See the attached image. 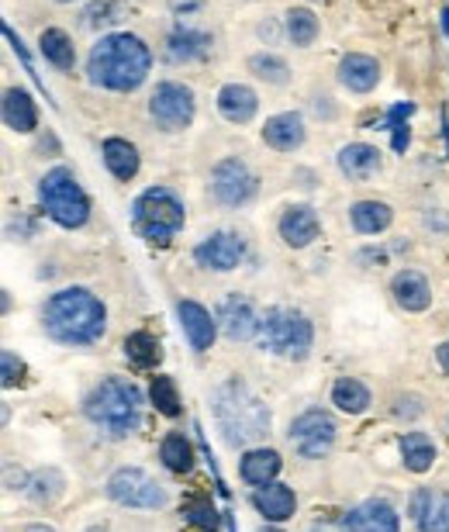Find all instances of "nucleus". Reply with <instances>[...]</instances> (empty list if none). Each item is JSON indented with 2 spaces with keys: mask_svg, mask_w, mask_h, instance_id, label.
Segmentation results:
<instances>
[{
  "mask_svg": "<svg viewBox=\"0 0 449 532\" xmlns=\"http://www.w3.org/2000/svg\"><path fill=\"white\" fill-rule=\"evenodd\" d=\"M149 66H153V56H149L145 42L128 35V31L101 39L87 59L90 80L97 87L121 90V93L142 87V80L149 76Z\"/></svg>",
  "mask_w": 449,
  "mask_h": 532,
  "instance_id": "f257e3e1",
  "label": "nucleus"
},
{
  "mask_svg": "<svg viewBox=\"0 0 449 532\" xmlns=\"http://www.w3.org/2000/svg\"><path fill=\"white\" fill-rule=\"evenodd\" d=\"M45 329L69 346H87L104 332V305L84 288L59 290L45 305Z\"/></svg>",
  "mask_w": 449,
  "mask_h": 532,
  "instance_id": "f03ea898",
  "label": "nucleus"
},
{
  "mask_svg": "<svg viewBox=\"0 0 449 532\" xmlns=\"http://www.w3.org/2000/svg\"><path fill=\"white\" fill-rule=\"evenodd\" d=\"M215 421L224 432V443L246 446L260 436H267L269 412L242 380H224L215 391Z\"/></svg>",
  "mask_w": 449,
  "mask_h": 532,
  "instance_id": "7ed1b4c3",
  "label": "nucleus"
},
{
  "mask_svg": "<svg viewBox=\"0 0 449 532\" xmlns=\"http://www.w3.org/2000/svg\"><path fill=\"white\" fill-rule=\"evenodd\" d=\"M84 412L93 425H101L108 436H128L138 425V412H142V395L138 387L121 377L101 380L84 401Z\"/></svg>",
  "mask_w": 449,
  "mask_h": 532,
  "instance_id": "20e7f679",
  "label": "nucleus"
},
{
  "mask_svg": "<svg viewBox=\"0 0 449 532\" xmlns=\"http://www.w3.org/2000/svg\"><path fill=\"white\" fill-rule=\"evenodd\" d=\"M132 225L142 239L166 245L183 228V204L173 191L153 187L132 204Z\"/></svg>",
  "mask_w": 449,
  "mask_h": 532,
  "instance_id": "39448f33",
  "label": "nucleus"
},
{
  "mask_svg": "<svg viewBox=\"0 0 449 532\" xmlns=\"http://www.w3.org/2000/svg\"><path fill=\"white\" fill-rule=\"evenodd\" d=\"M39 198H42L45 215H48L52 222L66 225V228H80V225L87 222V215H90L87 194H84V187L76 183L73 170H66V166H56V170L45 173Z\"/></svg>",
  "mask_w": 449,
  "mask_h": 532,
  "instance_id": "423d86ee",
  "label": "nucleus"
},
{
  "mask_svg": "<svg viewBox=\"0 0 449 532\" xmlns=\"http://www.w3.org/2000/svg\"><path fill=\"white\" fill-rule=\"evenodd\" d=\"M260 342L269 353H291L304 356L312 350V322L297 311L273 308L260 322Z\"/></svg>",
  "mask_w": 449,
  "mask_h": 532,
  "instance_id": "0eeeda50",
  "label": "nucleus"
},
{
  "mask_svg": "<svg viewBox=\"0 0 449 532\" xmlns=\"http://www.w3.org/2000/svg\"><path fill=\"white\" fill-rule=\"evenodd\" d=\"M108 494H111L118 505H128V509H159L166 501V494L156 481L145 474V470H114L111 481H108Z\"/></svg>",
  "mask_w": 449,
  "mask_h": 532,
  "instance_id": "6e6552de",
  "label": "nucleus"
},
{
  "mask_svg": "<svg viewBox=\"0 0 449 532\" xmlns=\"http://www.w3.org/2000/svg\"><path fill=\"white\" fill-rule=\"evenodd\" d=\"M149 114L156 118V125L166 129V132L187 129L194 121V93L183 84H159L153 101H149Z\"/></svg>",
  "mask_w": 449,
  "mask_h": 532,
  "instance_id": "1a4fd4ad",
  "label": "nucleus"
},
{
  "mask_svg": "<svg viewBox=\"0 0 449 532\" xmlns=\"http://www.w3.org/2000/svg\"><path fill=\"white\" fill-rule=\"evenodd\" d=\"M291 443L301 457L318 460V457H325L332 449V443H336V421L329 419L325 412H304L301 419H294Z\"/></svg>",
  "mask_w": 449,
  "mask_h": 532,
  "instance_id": "9d476101",
  "label": "nucleus"
},
{
  "mask_svg": "<svg viewBox=\"0 0 449 532\" xmlns=\"http://www.w3.org/2000/svg\"><path fill=\"white\" fill-rule=\"evenodd\" d=\"M211 194L228 208H239L256 194V177L249 173V166L242 159H222L215 166V173H211Z\"/></svg>",
  "mask_w": 449,
  "mask_h": 532,
  "instance_id": "9b49d317",
  "label": "nucleus"
},
{
  "mask_svg": "<svg viewBox=\"0 0 449 532\" xmlns=\"http://www.w3.org/2000/svg\"><path fill=\"white\" fill-rule=\"evenodd\" d=\"M242 253H246V245H242L239 235L218 232V235L204 239V243L194 249V260L201 266H211V270H235L239 260H242Z\"/></svg>",
  "mask_w": 449,
  "mask_h": 532,
  "instance_id": "f8f14e48",
  "label": "nucleus"
},
{
  "mask_svg": "<svg viewBox=\"0 0 449 532\" xmlns=\"http://www.w3.org/2000/svg\"><path fill=\"white\" fill-rule=\"evenodd\" d=\"M342 532H398V511L387 501H366L342 519Z\"/></svg>",
  "mask_w": 449,
  "mask_h": 532,
  "instance_id": "ddd939ff",
  "label": "nucleus"
},
{
  "mask_svg": "<svg viewBox=\"0 0 449 532\" xmlns=\"http://www.w3.org/2000/svg\"><path fill=\"white\" fill-rule=\"evenodd\" d=\"M411 515L422 532H449V494L439 491H415L411 498Z\"/></svg>",
  "mask_w": 449,
  "mask_h": 532,
  "instance_id": "4468645a",
  "label": "nucleus"
},
{
  "mask_svg": "<svg viewBox=\"0 0 449 532\" xmlns=\"http://www.w3.org/2000/svg\"><path fill=\"white\" fill-rule=\"evenodd\" d=\"M218 322H222L224 335H228L232 342H239V339H249L252 332H260L256 311H252V305H249L246 297H239V294H232V297H224L222 301Z\"/></svg>",
  "mask_w": 449,
  "mask_h": 532,
  "instance_id": "2eb2a0df",
  "label": "nucleus"
},
{
  "mask_svg": "<svg viewBox=\"0 0 449 532\" xmlns=\"http://www.w3.org/2000/svg\"><path fill=\"white\" fill-rule=\"evenodd\" d=\"M263 142L273 146L277 153H294L301 142H304V121H301V114H273L267 121V129H263Z\"/></svg>",
  "mask_w": 449,
  "mask_h": 532,
  "instance_id": "dca6fc26",
  "label": "nucleus"
},
{
  "mask_svg": "<svg viewBox=\"0 0 449 532\" xmlns=\"http://www.w3.org/2000/svg\"><path fill=\"white\" fill-rule=\"evenodd\" d=\"M318 215H314L308 204H294L287 208V215L280 218V235H284V243L294 245V249H301V245H308L318 239Z\"/></svg>",
  "mask_w": 449,
  "mask_h": 532,
  "instance_id": "f3484780",
  "label": "nucleus"
},
{
  "mask_svg": "<svg viewBox=\"0 0 449 532\" xmlns=\"http://www.w3.org/2000/svg\"><path fill=\"white\" fill-rule=\"evenodd\" d=\"M180 311V322H183V332L190 339V346L204 353L211 342H215V322H211V315L198 305V301H180L177 305Z\"/></svg>",
  "mask_w": 449,
  "mask_h": 532,
  "instance_id": "a211bd4d",
  "label": "nucleus"
},
{
  "mask_svg": "<svg viewBox=\"0 0 449 532\" xmlns=\"http://www.w3.org/2000/svg\"><path fill=\"white\" fill-rule=\"evenodd\" d=\"M256 108H260V101H256V93H252L246 84H228V87H222V93H218V111H222L228 121H235V125L252 121Z\"/></svg>",
  "mask_w": 449,
  "mask_h": 532,
  "instance_id": "6ab92c4d",
  "label": "nucleus"
},
{
  "mask_svg": "<svg viewBox=\"0 0 449 532\" xmlns=\"http://www.w3.org/2000/svg\"><path fill=\"white\" fill-rule=\"evenodd\" d=\"M339 76H342V84L349 90H357V93H366V90L377 87V80H381V66H377V59H370V56H346L342 59V66H339Z\"/></svg>",
  "mask_w": 449,
  "mask_h": 532,
  "instance_id": "aec40b11",
  "label": "nucleus"
},
{
  "mask_svg": "<svg viewBox=\"0 0 449 532\" xmlns=\"http://www.w3.org/2000/svg\"><path fill=\"white\" fill-rule=\"evenodd\" d=\"M394 297L404 311H426L428 301H432V290H428V280L415 270H401L394 277Z\"/></svg>",
  "mask_w": 449,
  "mask_h": 532,
  "instance_id": "412c9836",
  "label": "nucleus"
},
{
  "mask_svg": "<svg viewBox=\"0 0 449 532\" xmlns=\"http://www.w3.org/2000/svg\"><path fill=\"white\" fill-rule=\"evenodd\" d=\"M4 121H7V129H14V132H31V129L39 125L35 101H31L28 90L11 87L4 93Z\"/></svg>",
  "mask_w": 449,
  "mask_h": 532,
  "instance_id": "4be33fe9",
  "label": "nucleus"
},
{
  "mask_svg": "<svg viewBox=\"0 0 449 532\" xmlns=\"http://www.w3.org/2000/svg\"><path fill=\"white\" fill-rule=\"evenodd\" d=\"M339 170L353 180H366L374 170H381V153L366 142H353L339 153Z\"/></svg>",
  "mask_w": 449,
  "mask_h": 532,
  "instance_id": "5701e85b",
  "label": "nucleus"
},
{
  "mask_svg": "<svg viewBox=\"0 0 449 532\" xmlns=\"http://www.w3.org/2000/svg\"><path fill=\"white\" fill-rule=\"evenodd\" d=\"M256 509L267 515L269 522H284L294 515V491L284 484H267V488L256 491Z\"/></svg>",
  "mask_w": 449,
  "mask_h": 532,
  "instance_id": "b1692460",
  "label": "nucleus"
},
{
  "mask_svg": "<svg viewBox=\"0 0 449 532\" xmlns=\"http://www.w3.org/2000/svg\"><path fill=\"white\" fill-rule=\"evenodd\" d=\"M207 49H211V39H207L204 31L180 28V31L170 35V42H166V56H170L173 63H190V59H201Z\"/></svg>",
  "mask_w": 449,
  "mask_h": 532,
  "instance_id": "393cba45",
  "label": "nucleus"
},
{
  "mask_svg": "<svg viewBox=\"0 0 449 532\" xmlns=\"http://www.w3.org/2000/svg\"><path fill=\"white\" fill-rule=\"evenodd\" d=\"M277 474H280V457H277L273 449H252V453H246V460H242V477H246L249 484L267 488V484H273Z\"/></svg>",
  "mask_w": 449,
  "mask_h": 532,
  "instance_id": "a878e982",
  "label": "nucleus"
},
{
  "mask_svg": "<svg viewBox=\"0 0 449 532\" xmlns=\"http://www.w3.org/2000/svg\"><path fill=\"white\" fill-rule=\"evenodd\" d=\"M391 218H394V211L383 200H359V204H353V225H357V232H363V235L383 232L391 225Z\"/></svg>",
  "mask_w": 449,
  "mask_h": 532,
  "instance_id": "bb28decb",
  "label": "nucleus"
},
{
  "mask_svg": "<svg viewBox=\"0 0 449 532\" xmlns=\"http://www.w3.org/2000/svg\"><path fill=\"white\" fill-rule=\"evenodd\" d=\"M104 163L118 180H132L138 173V153L125 138H108L104 142Z\"/></svg>",
  "mask_w": 449,
  "mask_h": 532,
  "instance_id": "cd10ccee",
  "label": "nucleus"
},
{
  "mask_svg": "<svg viewBox=\"0 0 449 532\" xmlns=\"http://www.w3.org/2000/svg\"><path fill=\"white\" fill-rule=\"evenodd\" d=\"M39 49H42V56L48 59V63H52V66L73 69V63H76L73 42H69L66 31H59V28H45L42 39H39Z\"/></svg>",
  "mask_w": 449,
  "mask_h": 532,
  "instance_id": "c85d7f7f",
  "label": "nucleus"
},
{
  "mask_svg": "<svg viewBox=\"0 0 449 532\" xmlns=\"http://www.w3.org/2000/svg\"><path fill=\"white\" fill-rule=\"evenodd\" d=\"M401 457L408 470L426 474L428 466H432V460H436V446H432V439L422 436V432H408L401 439Z\"/></svg>",
  "mask_w": 449,
  "mask_h": 532,
  "instance_id": "c756f323",
  "label": "nucleus"
},
{
  "mask_svg": "<svg viewBox=\"0 0 449 532\" xmlns=\"http://www.w3.org/2000/svg\"><path fill=\"white\" fill-rule=\"evenodd\" d=\"M332 401H336L342 412H349V415H359L366 404H370V391L353 377H342L332 387Z\"/></svg>",
  "mask_w": 449,
  "mask_h": 532,
  "instance_id": "7c9ffc66",
  "label": "nucleus"
},
{
  "mask_svg": "<svg viewBox=\"0 0 449 532\" xmlns=\"http://www.w3.org/2000/svg\"><path fill=\"white\" fill-rule=\"evenodd\" d=\"M159 457H163V464L170 466V470H177V474H187V470L194 466V449H190V443H187L183 436H177V432L163 439Z\"/></svg>",
  "mask_w": 449,
  "mask_h": 532,
  "instance_id": "2f4dec72",
  "label": "nucleus"
},
{
  "mask_svg": "<svg viewBox=\"0 0 449 532\" xmlns=\"http://www.w3.org/2000/svg\"><path fill=\"white\" fill-rule=\"evenodd\" d=\"M125 356L132 359L135 367H156L159 363V342H156V335H149V332H135L125 339Z\"/></svg>",
  "mask_w": 449,
  "mask_h": 532,
  "instance_id": "473e14b6",
  "label": "nucleus"
},
{
  "mask_svg": "<svg viewBox=\"0 0 449 532\" xmlns=\"http://www.w3.org/2000/svg\"><path fill=\"white\" fill-rule=\"evenodd\" d=\"M287 35L294 45H312L318 35V18L308 7H294V11H287Z\"/></svg>",
  "mask_w": 449,
  "mask_h": 532,
  "instance_id": "72a5a7b5",
  "label": "nucleus"
},
{
  "mask_svg": "<svg viewBox=\"0 0 449 532\" xmlns=\"http://www.w3.org/2000/svg\"><path fill=\"white\" fill-rule=\"evenodd\" d=\"M249 69H252L260 80H267V84H287V73H291L280 56H252V59H249Z\"/></svg>",
  "mask_w": 449,
  "mask_h": 532,
  "instance_id": "f704fd0d",
  "label": "nucleus"
},
{
  "mask_svg": "<svg viewBox=\"0 0 449 532\" xmlns=\"http://www.w3.org/2000/svg\"><path fill=\"white\" fill-rule=\"evenodd\" d=\"M63 491V477H59V470H39L35 477H31V498L39 501V505H48V501H56V494Z\"/></svg>",
  "mask_w": 449,
  "mask_h": 532,
  "instance_id": "c9c22d12",
  "label": "nucleus"
},
{
  "mask_svg": "<svg viewBox=\"0 0 449 532\" xmlns=\"http://www.w3.org/2000/svg\"><path fill=\"white\" fill-rule=\"evenodd\" d=\"M153 404H156L163 415H180V395L173 377H156L153 380Z\"/></svg>",
  "mask_w": 449,
  "mask_h": 532,
  "instance_id": "e433bc0d",
  "label": "nucleus"
},
{
  "mask_svg": "<svg viewBox=\"0 0 449 532\" xmlns=\"http://www.w3.org/2000/svg\"><path fill=\"white\" fill-rule=\"evenodd\" d=\"M183 515H187L194 526H201V529H215V526H218V511L211 509V501H204V498H190V501L183 505Z\"/></svg>",
  "mask_w": 449,
  "mask_h": 532,
  "instance_id": "4c0bfd02",
  "label": "nucleus"
},
{
  "mask_svg": "<svg viewBox=\"0 0 449 532\" xmlns=\"http://www.w3.org/2000/svg\"><path fill=\"white\" fill-rule=\"evenodd\" d=\"M0 363H4V387H14V384L22 380V374H24L22 359H18L14 353H4V356H0Z\"/></svg>",
  "mask_w": 449,
  "mask_h": 532,
  "instance_id": "58836bf2",
  "label": "nucleus"
},
{
  "mask_svg": "<svg viewBox=\"0 0 449 532\" xmlns=\"http://www.w3.org/2000/svg\"><path fill=\"white\" fill-rule=\"evenodd\" d=\"M111 14H114V4H111V0H101V4H93V7H90V11H87L90 24H104V22H114Z\"/></svg>",
  "mask_w": 449,
  "mask_h": 532,
  "instance_id": "ea45409f",
  "label": "nucleus"
},
{
  "mask_svg": "<svg viewBox=\"0 0 449 532\" xmlns=\"http://www.w3.org/2000/svg\"><path fill=\"white\" fill-rule=\"evenodd\" d=\"M415 111V104H398V108H391V114H387V121H383V129H398V125H404V118Z\"/></svg>",
  "mask_w": 449,
  "mask_h": 532,
  "instance_id": "a19ab883",
  "label": "nucleus"
},
{
  "mask_svg": "<svg viewBox=\"0 0 449 532\" xmlns=\"http://www.w3.org/2000/svg\"><path fill=\"white\" fill-rule=\"evenodd\" d=\"M408 138H411V135H408V125H398V129H394V153H404V149H408Z\"/></svg>",
  "mask_w": 449,
  "mask_h": 532,
  "instance_id": "79ce46f5",
  "label": "nucleus"
},
{
  "mask_svg": "<svg viewBox=\"0 0 449 532\" xmlns=\"http://www.w3.org/2000/svg\"><path fill=\"white\" fill-rule=\"evenodd\" d=\"M439 363H443V370L449 374V342H443V346H439Z\"/></svg>",
  "mask_w": 449,
  "mask_h": 532,
  "instance_id": "37998d69",
  "label": "nucleus"
},
{
  "mask_svg": "<svg viewBox=\"0 0 449 532\" xmlns=\"http://www.w3.org/2000/svg\"><path fill=\"white\" fill-rule=\"evenodd\" d=\"M173 7H177V11L180 7H198V0H173Z\"/></svg>",
  "mask_w": 449,
  "mask_h": 532,
  "instance_id": "c03bdc74",
  "label": "nucleus"
},
{
  "mask_svg": "<svg viewBox=\"0 0 449 532\" xmlns=\"http://www.w3.org/2000/svg\"><path fill=\"white\" fill-rule=\"evenodd\" d=\"M443 28H446V35H449V7L443 11Z\"/></svg>",
  "mask_w": 449,
  "mask_h": 532,
  "instance_id": "a18cd8bd",
  "label": "nucleus"
},
{
  "mask_svg": "<svg viewBox=\"0 0 449 532\" xmlns=\"http://www.w3.org/2000/svg\"><path fill=\"white\" fill-rule=\"evenodd\" d=\"M24 532H52V529H45V526H28Z\"/></svg>",
  "mask_w": 449,
  "mask_h": 532,
  "instance_id": "49530a36",
  "label": "nucleus"
},
{
  "mask_svg": "<svg viewBox=\"0 0 449 532\" xmlns=\"http://www.w3.org/2000/svg\"><path fill=\"white\" fill-rule=\"evenodd\" d=\"M446 153H449V121H446Z\"/></svg>",
  "mask_w": 449,
  "mask_h": 532,
  "instance_id": "de8ad7c7",
  "label": "nucleus"
},
{
  "mask_svg": "<svg viewBox=\"0 0 449 532\" xmlns=\"http://www.w3.org/2000/svg\"><path fill=\"white\" fill-rule=\"evenodd\" d=\"M87 532H108V529H87Z\"/></svg>",
  "mask_w": 449,
  "mask_h": 532,
  "instance_id": "09e8293b",
  "label": "nucleus"
},
{
  "mask_svg": "<svg viewBox=\"0 0 449 532\" xmlns=\"http://www.w3.org/2000/svg\"><path fill=\"white\" fill-rule=\"evenodd\" d=\"M263 532H280V529H263Z\"/></svg>",
  "mask_w": 449,
  "mask_h": 532,
  "instance_id": "8fccbe9b",
  "label": "nucleus"
}]
</instances>
